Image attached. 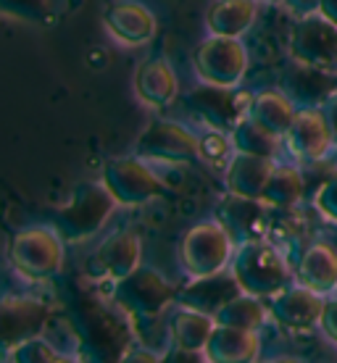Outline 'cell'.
Segmentation results:
<instances>
[{
  "mask_svg": "<svg viewBox=\"0 0 337 363\" xmlns=\"http://www.w3.org/2000/svg\"><path fill=\"white\" fill-rule=\"evenodd\" d=\"M274 164H277L274 158L237 153L235 150V155H232V161H229V166H227V172H224L227 190L240 200H261Z\"/></svg>",
  "mask_w": 337,
  "mask_h": 363,
  "instance_id": "16",
  "label": "cell"
},
{
  "mask_svg": "<svg viewBox=\"0 0 337 363\" xmlns=\"http://www.w3.org/2000/svg\"><path fill=\"white\" fill-rule=\"evenodd\" d=\"M124 358H137V361H158L161 355H158V353H148V350H132V353H127Z\"/></svg>",
  "mask_w": 337,
  "mask_h": 363,
  "instance_id": "31",
  "label": "cell"
},
{
  "mask_svg": "<svg viewBox=\"0 0 337 363\" xmlns=\"http://www.w3.org/2000/svg\"><path fill=\"white\" fill-rule=\"evenodd\" d=\"M324 295L309 290L306 284H287L282 292L269 298V313L282 329L290 332H311L319 327Z\"/></svg>",
  "mask_w": 337,
  "mask_h": 363,
  "instance_id": "12",
  "label": "cell"
},
{
  "mask_svg": "<svg viewBox=\"0 0 337 363\" xmlns=\"http://www.w3.org/2000/svg\"><path fill=\"white\" fill-rule=\"evenodd\" d=\"M50 13V0H0V16L40 24Z\"/></svg>",
  "mask_w": 337,
  "mask_h": 363,
  "instance_id": "26",
  "label": "cell"
},
{
  "mask_svg": "<svg viewBox=\"0 0 337 363\" xmlns=\"http://www.w3.org/2000/svg\"><path fill=\"white\" fill-rule=\"evenodd\" d=\"M258 18V0H214L206 11L209 35L243 37Z\"/></svg>",
  "mask_w": 337,
  "mask_h": 363,
  "instance_id": "20",
  "label": "cell"
},
{
  "mask_svg": "<svg viewBox=\"0 0 337 363\" xmlns=\"http://www.w3.org/2000/svg\"><path fill=\"white\" fill-rule=\"evenodd\" d=\"M235 250V240L224 224L201 221L184 232L179 245V264L192 281H206L229 269Z\"/></svg>",
  "mask_w": 337,
  "mask_h": 363,
  "instance_id": "4",
  "label": "cell"
},
{
  "mask_svg": "<svg viewBox=\"0 0 337 363\" xmlns=\"http://www.w3.org/2000/svg\"><path fill=\"white\" fill-rule=\"evenodd\" d=\"M290 55L306 69L337 74V24L316 9L303 13L292 27Z\"/></svg>",
  "mask_w": 337,
  "mask_h": 363,
  "instance_id": "7",
  "label": "cell"
},
{
  "mask_svg": "<svg viewBox=\"0 0 337 363\" xmlns=\"http://www.w3.org/2000/svg\"><path fill=\"white\" fill-rule=\"evenodd\" d=\"M214 329H216V316L201 308H190V306L177 308L169 321L172 342L184 353H203Z\"/></svg>",
  "mask_w": 337,
  "mask_h": 363,
  "instance_id": "18",
  "label": "cell"
},
{
  "mask_svg": "<svg viewBox=\"0 0 337 363\" xmlns=\"http://www.w3.org/2000/svg\"><path fill=\"white\" fill-rule=\"evenodd\" d=\"M229 269H232V279H235L237 290L264 300H269L272 295L282 292L287 284H292L287 258L264 240L243 242L235 250Z\"/></svg>",
  "mask_w": 337,
  "mask_h": 363,
  "instance_id": "2",
  "label": "cell"
},
{
  "mask_svg": "<svg viewBox=\"0 0 337 363\" xmlns=\"http://www.w3.org/2000/svg\"><path fill=\"white\" fill-rule=\"evenodd\" d=\"M214 316H216V324L258 332L272 318V313H269V306H264V298L237 292L235 298H229L227 303H221L219 308L214 311Z\"/></svg>",
  "mask_w": 337,
  "mask_h": 363,
  "instance_id": "22",
  "label": "cell"
},
{
  "mask_svg": "<svg viewBox=\"0 0 337 363\" xmlns=\"http://www.w3.org/2000/svg\"><path fill=\"white\" fill-rule=\"evenodd\" d=\"M298 281L319 295L337 292V250L329 242H314L306 247V253L298 266Z\"/></svg>",
  "mask_w": 337,
  "mask_h": 363,
  "instance_id": "19",
  "label": "cell"
},
{
  "mask_svg": "<svg viewBox=\"0 0 337 363\" xmlns=\"http://www.w3.org/2000/svg\"><path fill=\"white\" fill-rule=\"evenodd\" d=\"M303 190H306V182H303V174L298 166L274 164L269 182L264 187V195H261V203H269L277 208H292V206L301 203Z\"/></svg>",
  "mask_w": 337,
  "mask_h": 363,
  "instance_id": "24",
  "label": "cell"
},
{
  "mask_svg": "<svg viewBox=\"0 0 337 363\" xmlns=\"http://www.w3.org/2000/svg\"><path fill=\"white\" fill-rule=\"evenodd\" d=\"M316 208H319L329 221L337 224V172L332 174V179L316 192Z\"/></svg>",
  "mask_w": 337,
  "mask_h": 363,
  "instance_id": "27",
  "label": "cell"
},
{
  "mask_svg": "<svg viewBox=\"0 0 337 363\" xmlns=\"http://www.w3.org/2000/svg\"><path fill=\"white\" fill-rule=\"evenodd\" d=\"M269 3H303V0H269Z\"/></svg>",
  "mask_w": 337,
  "mask_h": 363,
  "instance_id": "32",
  "label": "cell"
},
{
  "mask_svg": "<svg viewBox=\"0 0 337 363\" xmlns=\"http://www.w3.org/2000/svg\"><path fill=\"white\" fill-rule=\"evenodd\" d=\"M284 143L301 161H319L327 155L332 143V132L327 127V118L321 108H298L292 118L290 132L284 135Z\"/></svg>",
  "mask_w": 337,
  "mask_h": 363,
  "instance_id": "14",
  "label": "cell"
},
{
  "mask_svg": "<svg viewBox=\"0 0 337 363\" xmlns=\"http://www.w3.org/2000/svg\"><path fill=\"white\" fill-rule=\"evenodd\" d=\"M319 329L337 345V295L335 292L327 295V300H324V311H321V318H319Z\"/></svg>",
  "mask_w": 337,
  "mask_h": 363,
  "instance_id": "28",
  "label": "cell"
},
{
  "mask_svg": "<svg viewBox=\"0 0 337 363\" xmlns=\"http://www.w3.org/2000/svg\"><path fill=\"white\" fill-rule=\"evenodd\" d=\"M201 137L172 118H153L135 143V155L169 164H190L201 158Z\"/></svg>",
  "mask_w": 337,
  "mask_h": 363,
  "instance_id": "8",
  "label": "cell"
},
{
  "mask_svg": "<svg viewBox=\"0 0 337 363\" xmlns=\"http://www.w3.org/2000/svg\"><path fill=\"white\" fill-rule=\"evenodd\" d=\"M321 111H324L327 127H329V132H332V143L337 145V92L327 95V100L321 103Z\"/></svg>",
  "mask_w": 337,
  "mask_h": 363,
  "instance_id": "29",
  "label": "cell"
},
{
  "mask_svg": "<svg viewBox=\"0 0 337 363\" xmlns=\"http://www.w3.org/2000/svg\"><path fill=\"white\" fill-rule=\"evenodd\" d=\"M135 92L137 98L143 100L145 106H150V108H164V106H169L177 98V92H179V82H177L174 66L166 61L164 55H150V58H145L135 72Z\"/></svg>",
  "mask_w": 337,
  "mask_h": 363,
  "instance_id": "15",
  "label": "cell"
},
{
  "mask_svg": "<svg viewBox=\"0 0 337 363\" xmlns=\"http://www.w3.org/2000/svg\"><path fill=\"white\" fill-rule=\"evenodd\" d=\"M295 113H298V106L284 92L277 90L258 92V95H253L250 106H248V116H253L258 124H264L266 129H272L274 135L280 137L290 132Z\"/></svg>",
  "mask_w": 337,
  "mask_h": 363,
  "instance_id": "21",
  "label": "cell"
},
{
  "mask_svg": "<svg viewBox=\"0 0 337 363\" xmlns=\"http://www.w3.org/2000/svg\"><path fill=\"white\" fill-rule=\"evenodd\" d=\"M140 264H143V242L137 232L116 229L95 247V253L87 261V274L92 279L118 281L129 272H135Z\"/></svg>",
  "mask_w": 337,
  "mask_h": 363,
  "instance_id": "11",
  "label": "cell"
},
{
  "mask_svg": "<svg viewBox=\"0 0 337 363\" xmlns=\"http://www.w3.org/2000/svg\"><path fill=\"white\" fill-rule=\"evenodd\" d=\"M111 298L132 316L155 318L177 300V287L158 269L140 264L135 272H129L127 277L114 281Z\"/></svg>",
  "mask_w": 337,
  "mask_h": 363,
  "instance_id": "6",
  "label": "cell"
},
{
  "mask_svg": "<svg viewBox=\"0 0 337 363\" xmlns=\"http://www.w3.org/2000/svg\"><path fill=\"white\" fill-rule=\"evenodd\" d=\"M61 232L50 224L18 229L9 242V261L24 279H53L64 269L66 247Z\"/></svg>",
  "mask_w": 337,
  "mask_h": 363,
  "instance_id": "3",
  "label": "cell"
},
{
  "mask_svg": "<svg viewBox=\"0 0 337 363\" xmlns=\"http://www.w3.org/2000/svg\"><path fill=\"white\" fill-rule=\"evenodd\" d=\"M116 208V198L103 182H84L69 195L64 206L55 208L53 227L61 232L66 242L79 245L98 235L111 221Z\"/></svg>",
  "mask_w": 337,
  "mask_h": 363,
  "instance_id": "1",
  "label": "cell"
},
{
  "mask_svg": "<svg viewBox=\"0 0 337 363\" xmlns=\"http://www.w3.org/2000/svg\"><path fill=\"white\" fill-rule=\"evenodd\" d=\"M258 353H261L258 332L227 327V324H216V329H214V335H211V340H209V345L203 350V355L214 363L255 361Z\"/></svg>",
  "mask_w": 337,
  "mask_h": 363,
  "instance_id": "17",
  "label": "cell"
},
{
  "mask_svg": "<svg viewBox=\"0 0 337 363\" xmlns=\"http://www.w3.org/2000/svg\"><path fill=\"white\" fill-rule=\"evenodd\" d=\"M103 24L109 35L124 45H145L158 29L155 13L143 0H111L103 11Z\"/></svg>",
  "mask_w": 337,
  "mask_h": 363,
  "instance_id": "13",
  "label": "cell"
},
{
  "mask_svg": "<svg viewBox=\"0 0 337 363\" xmlns=\"http://www.w3.org/2000/svg\"><path fill=\"white\" fill-rule=\"evenodd\" d=\"M50 318V306L32 295L0 298V353L9 355L29 337L43 335Z\"/></svg>",
  "mask_w": 337,
  "mask_h": 363,
  "instance_id": "10",
  "label": "cell"
},
{
  "mask_svg": "<svg viewBox=\"0 0 337 363\" xmlns=\"http://www.w3.org/2000/svg\"><path fill=\"white\" fill-rule=\"evenodd\" d=\"M284 137L274 135L272 129H266L264 124H258L253 116L237 118V124L232 127V147L237 153H250V155H264V158H277L280 147H282Z\"/></svg>",
  "mask_w": 337,
  "mask_h": 363,
  "instance_id": "23",
  "label": "cell"
},
{
  "mask_svg": "<svg viewBox=\"0 0 337 363\" xmlns=\"http://www.w3.org/2000/svg\"><path fill=\"white\" fill-rule=\"evenodd\" d=\"M9 358L11 361H21V363H40V361H64L66 355L61 353L53 342H48L43 335H37L13 347L9 353Z\"/></svg>",
  "mask_w": 337,
  "mask_h": 363,
  "instance_id": "25",
  "label": "cell"
},
{
  "mask_svg": "<svg viewBox=\"0 0 337 363\" xmlns=\"http://www.w3.org/2000/svg\"><path fill=\"white\" fill-rule=\"evenodd\" d=\"M195 74L203 84L216 90H232L245 79L250 55L240 37L209 35L195 50Z\"/></svg>",
  "mask_w": 337,
  "mask_h": 363,
  "instance_id": "5",
  "label": "cell"
},
{
  "mask_svg": "<svg viewBox=\"0 0 337 363\" xmlns=\"http://www.w3.org/2000/svg\"><path fill=\"white\" fill-rule=\"evenodd\" d=\"M101 182L111 190L118 206H127V208L145 206L164 190L158 174L140 155H124V158L109 161L103 166Z\"/></svg>",
  "mask_w": 337,
  "mask_h": 363,
  "instance_id": "9",
  "label": "cell"
},
{
  "mask_svg": "<svg viewBox=\"0 0 337 363\" xmlns=\"http://www.w3.org/2000/svg\"><path fill=\"white\" fill-rule=\"evenodd\" d=\"M316 11L337 24V0H316Z\"/></svg>",
  "mask_w": 337,
  "mask_h": 363,
  "instance_id": "30",
  "label": "cell"
}]
</instances>
